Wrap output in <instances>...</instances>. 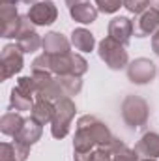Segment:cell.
<instances>
[{
	"label": "cell",
	"mask_w": 159,
	"mask_h": 161,
	"mask_svg": "<svg viewBox=\"0 0 159 161\" xmlns=\"http://www.w3.org/2000/svg\"><path fill=\"white\" fill-rule=\"evenodd\" d=\"M84 2H90V0H66V4H68L69 8H73V6H77V4H84Z\"/></svg>",
	"instance_id": "33"
},
{
	"label": "cell",
	"mask_w": 159,
	"mask_h": 161,
	"mask_svg": "<svg viewBox=\"0 0 159 161\" xmlns=\"http://www.w3.org/2000/svg\"><path fill=\"white\" fill-rule=\"evenodd\" d=\"M140 161H157V159H156V158H142Z\"/></svg>",
	"instance_id": "35"
},
{
	"label": "cell",
	"mask_w": 159,
	"mask_h": 161,
	"mask_svg": "<svg viewBox=\"0 0 159 161\" xmlns=\"http://www.w3.org/2000/svg\"><path fill=\"white\" fill-rule=\"evenodd\" d=\"M150 6L156 8V9H159V0H150Z\"/></svg>",
	"instance_id": "34"
},
{
	"label": "cell",
	"mask_w": 159,
	"mask_h": 161,
	"mask_svg": "<svg viewBox=\"0 0 159 161\" xmlns=\"http://www.w3.org/2000/svg\"><path fill=\"white\" fill-rule=\"evenodd\" d=\"M96 6L101 13H116L123 6V0H96Z\"/></svg>",
	"instance_id": "25"
},
{
	"label": "cell",
	"mask_w": 159,
	"mask_h": 161,
	"mask_svg": "<svg viewBox=\"0 0 159 161\" xmlns=\"http://www.w3.org/2000/svg\"><path fill=\"white\" fill-rule=\"evenodd\" d=\"M133 32H135V26L129 17H114L109 23V38L116 40L122 45H127L131 41Z\"/></svg>",
	"instance_id": "9"
},
{
	"label": "cell",
	"mask_w": 159,
	"mask_h": 161,
	"mask_svg": "<svg viewBox=\"0 0 159 161\" xmlns=\"http://www.w3.org/2000/svg\"><path fill=\"white\" fill-rule=\"evenodd\" d=\"M54 113H56V105L52 101H47V99H36L34 107H32V116L34 120L45 125V124H52L54 118Z\"/></svg>",
	"instance_id": "14"
},
{
	"label": "cell",
	"mask_w": 159,
	"mask_h": 161,
	"mask_svg": "<svg viewBox=\"0 0 159 161\" xmlns=\"http://www.w3.org/2000/svg\"><path fill=\"white\" fill-rule=\"evenodd\" d=\"M71 45L80 53H90L96 47V38L86 28H75L71 32Z\"/></svg>",
	"instance_id": "16"
},
{
	"label": "cell",
	"mask_w": 159,
	"mask_h": 161,
	"mask_svg": "<svg viewBox=\"0 0 159 161\" xmlns=\"http://www.w3.org/2000/svg\"><path fill=\"white\" fill-rule=\"evenodd\" d=\"M54 105H56V113H54V118H52V124H51V133H52L54 139H64L69 133V127H71V122L75 118L77 107H75V101L71 97H64V99L56 101Z\"/></svg>",
	"instance_id": "2"
},
{
	"label": "cell",
	"mask_w": 159,
	"mask_h": 161,
	"mask_svg": "<svg viewBox=\"0 0 159 161\" xmlns=\"http://www.w3.org/2000/svg\"><path fill=\"white\" fill-rule=\"evenodd\" d=\"M23 54L25 53L19 49V45H13V43L4 45L2 54H0V79L8 80L9 77H13L15 73H19L23 69V66H25Z\"/></svg>",
	"instance_id": "4"
},
{
	"label": "cell",
	"mask_w": 159,
	"mask_h": 161,
	"mask_svg": "<svg viewBox=\"0 0 159 161\" xmlns=\"http://www.w3.org/2000/svg\"><path fill=\"white\" fill-rule=\"evenodd\" d=\"M90 161H112V154H111L107 148H103V146H97V148L92 152Z\"/></svg>",
	"instance_id": "30"
},
{
	"label": "cell",
	"mask_w": 159,
	"mask_h": 161,
	"mask_svg": "<svg viewBox=\"0 0 159 161\" xmlns=\"http://www.w3.org/2000/svg\"><path fill=\"white\" fill-rule=\"evenodd\" d=\"M36 97L38 99H47V101H52V103H56V101H60V99H64V97H68L66 96V92L62 90V86H60V82H58V77H52V79L49 80V84L36 94Z\"/></svg>",
	"instance_id": "20"
},
{
	"label": "cell",
	"mask_w": 159,
	"mask_h": 161,
	"mask_svg": "<svg viewBox=\"0 0 159 161\" xmlns=\"http://www.w3.org/2000/svg\"><path fill=\"white\" fill-rule=\"evenodd\" d=\"M23 124H25V118L19 113H6L0 118V131L8 137H15L17 131L23 127Z\"/></svg>",
	"instance_id": "19"
},
{
	"label": "cell",
	"mask_w": 159,
	"mask_h": 161,
	"mask_svg": "<svg viewBox=\"0 0 159 161\" xmlns=\"http://www.w3.org/2000/svg\"><path fill=\"white\" fill-rule=\"evenodd\" d=\"M49 62H51V73H54L56 77L71 75V53L49 54Z\"/></svg>",
	"instance_id": "18"
},
{
	"label": "cell",
	"mask_w": 159,
	"mask_h": 161,
	"mask_svg": "<svg viewBox=\"0 0 159 161\" xmlns=\"http://www.w3.org/2000/svg\"><path fill=\"white\" fill-rule=\"evenodd\" d=\"M123 8L129 13L140 15V13H144L150 8V0H123Z\"/></svg>",
	"instance_id": "24"
},
{
	"label": "cell",
	"mask_w": 159,
	"mask_h": 161,
	"mask_svg": "<svg viewBox=\"0 0 159 161\" xmlns=\"http://www.w3.org/2000/svg\"><path fill=\"white\" fill-rule=\"evenodd\" d=\"M34 26H36V25L32 23V19L28 17V13H26V15H21V25H19V30H17L15 40L23 38V36H26V34H30V32H36Z\"/></svg>",
	"instance_id": "28"
},
{
	"label": "cell",
	"mask_w": 159,
	"mask_h": 161,
	"mask_svg": "<svg viewBox=\"0 0 159 161\" xmlns=\"http://www.w3.org/2000/svg\"><path fill=\"white\" fill-rule=\"evenodd\" d=\"M41 133H43V125L38 124L34 118H26L25 124H23V127L13 137V141L21 142V144H26V146H32V144H36L41 139Z\"/></svg>",
	"instance_id": "10"
},
{
	"label": "cell",
	"mask_w": 159,
	"mask_h": 161,
	"mask_svg": "<svg viewBox=\"0 0 159 161\" xmlns=\"http://www.w3.org/2000/svg\"><path fill=\"white\" fill-rule=\"evenodd\" d=\"M17 88L23 90L25 94L36 97V82H34V77H32V75H30V77H19V80H17Z\"/></svg>",
	"instance_id": "29"
},
{
	"label": "cell",
	"mask_w": 159,
	"mask_h": 161,
	"mask_svg": "<svg viewBox=\"0 0 159 161\" xmlns=\"http://www.w3.org/2000/svg\"><path fill=\"white\" fill-rule=\"evenodd\" d=\"M30 156V146L21 142H2L0 161H26Z\"/></svg>",
	"instance_id": "13"
},
{
	"label": "cell",
	"mask_w": 159,
	"mask_h": 161,
	"mask_svg": "<svg viewBox=\"0 0 159 161\" xmlns=\"http://www.w3.org/2000/svg\"><path fill=\"white\" fill-rule=\"evenodd\" d=\"M28 17L32 19V23L36 26H49L58 19V9L51 0H41V2H36L30 6Z\"/></svg>",
	"instance_id": "6"
},
{
	"label": "cell",
	"mask_w": 159,
	"mask_h": 161,
	"mask_svg": "<svg viewBox=\"0 0 159 161\" xmlns=\"http://www.w3.org/2000/svg\"><path fill=\"white\" fill-rule=\"evenodd\" d=\"M58 82H60V86H62V90L66 92L68 97L77 96L80 90H82V79L80 77H75V75H60L58 77Z\"/></svg>",
	"instance_id": "22"
},
{
	"label": "cell",
	"mask_w": 159,
	"mask_h": 161,
	"mask_svg": "<svg viewBox=\"0 0 159 161\" xmlns=\"http://www.w3.org/2000/svg\"><path fill=\"white\" fill-rule=\"evenodd\" d=\"M97 8L92 6L90 2H84V4H77L73 8H69V15L75 23L80 25H92L96 19H97Z\"/></svg>",
	"instance_id": "15"
},
{
	"label": "cell",
	"mask_w": 159,
	"mask_h": 161,
	"mask_svg": "<svg viewBox=\"0 0 159 161\" xmlns=\"http://www.w3.org/2000/svg\"><path fill=\"white\" fill-rule=\"evenodd\" d=\"M17 45H19V49H21L25 54H30V53H36L41 45H43V38H40L38 32H30V34L19 38V40H17Z\"/></svg>",
	"instance_id": "21"
},
{
	"label": "cell",
	"mask_w": 159,
	"mask_h": 161,
	"mask_svg": "<svg viewBox=\"0 0 159 161\" xmlns=\"http://www.w3.org/2000/svg\"><path fill=\"white\" fill-rule=\"evenodd\" d=\"M86 71H88V62H86V58H82L80 54L71 53V75L82 77Z\"/></svg>",
	"instance_id": "23"
},
{
	"label": "cell",
	"mask_w": 159,
	"mask_h": 161,
	"mask_svg": "<svg viewBox=\"0 0 159 161\" xmlns=\"http://www.w3.org/2000/svg\"><path fill=\"white\" fill-rule=\"evenodd\" d=\"M0 15H2V38H6V40L15 38L19 25H21V15L17 11V6L2 2L0 4Z\"/></svg>",
	"instance_id": "8"
},
{
	"label": "cell",
	"mask_w": 159,
	"mask_h": 161,
	"mask_svg": "<svg viewBox=\"0 0 159 161\" xmlns=\"http://www.w3.org/2000/svg\"><path fill=\"white\" fill-rule=\"evenodd\" d=\"M157 68L150 58H137L127 66V79L133 84H148L156 79Z\"/></svg>",
	"instance_id": "5"
},
{
	"label": "cell",
	"mask_w": 159,
	"mask_h": 161,
	"mask_svg": "<svg viewBox=\"0 0 159 161\" xmlns=\"http://www.w3.org/2000/svg\"><path fill=\"white\" fill-rule=\"evenodd\" d=\"M150 107L139 96H127L122 103V118L129 127H140L148 122Z\"/></svg>",
	"instance_id": "3"
},
{
	"label": "cell",
	"mask_w": 159,
	"mask_h": 161,
	"mask_svg": "<svg viewBox=\"0 0 159 161\" xmlns=\"http://www.w3.org/2000/svg\"><path fill=\"white\" fill-rule=\"evenodd\" d=\"M135 36L137 38H146V36H154L156 32L159 30V9L156 8H148L144 13H140L135 23Z\"/></svg>",
	"instance_id": "7"
},
{
	"label": "cell",
	"mask_w": 159,
	"mask_h": 161,
	"mask_svg": "<svg viewBox=\"0 0 159 161\" xmlns=\"http://www.w3.org/2000/svg\"><path fill=\"white\" fill-rule=\"evenodd\" d=\"M140 156L135 152V148H127V146H122L120 150H116L112 154V161H140Z\"/></svg>",
	"instance_id": "26"
},
{
	"label": "cell",
	"mask_w": 159,
	"mask_h": 161,
	"mask_svg": "<svg viewBox=\"0 0 159 161\" xmlns=\"http://www.w3.org/2000/svg\"><path fill=\"white\" fill-rule=\"evenodd\" d=\"M152 51H154V53L159 56V30L154 34V36H152Z\"/></svg>",
	"instance_id": "31"
},
{
	"label": "cell",
	"mask_w": 159,
	"mask_h": 161,
	"mask_svg": "<svg viewBox=\"0 0 159 161\" xmlns=\"http://www.w3.org/2000/svg\"><path fill=\"white\" fill-rule=\"evenodd\" d=\"M41 71H49L51 73V62H49V54L47 53L40 54L32 62V73H41Z\"/></svg>",
	"instance_id": "27"
},
{
	"label": "cell",
	"mask_w": 159,
	"mask_h": 161,
	"mask_svg": "<svg viewBox=\"0 0 159 161\" xmlns=\"http://www.w3.org/2000/svg\"><path fill=\"white\" fill-rule=\"evenodd\" d=\"M2 2H8V4H15V6H17L19 2H23V4H30V6H32V4H36V0H2Z\"/></svg>",
	"instance_id": "32"
},
{
	"label": "cell",
	"mask_w": 159,
	"mask_h": 161,
	"mask_svg": "<svg viewBox=\"0 0 159 161\" xmlns=\"http://www.w3.org/2000/svg\"><path fill=\"white\" fill-rule=\"evenodd\" d=\"M43 53L47 54H66L69 51V40L60 32H47L43 36Z\"/></svg>",
	"instance_id": "11"
},
{
	"label": "cell",
	"mask_w": 159,
	"mask_h": 161,
	"mask_svg": "<svg viewBox=\"0 0 159 161\" xmlns=\"http://www.w3.org/2000/svg\"><path fill=\"white\" fill-rule=\"evenodd\" d=\"M97 54L105 62V66L111 68V69H114V71H120V69H123V68L129 66V54L125 51V45L118 43L116 40H112L109 36L99 41Z\"/></svg>",
	"instance_id": "1"
},
{
	"label": "cell",
	"mask_w": 159,
	"mask_h": 161,
	"mask_svg": "<svg viewBox=\"0 0 159 161\" xmlns=\"http://www.w3.org/2000/svg\"><path fill=\"white\" fill-rule=\"evenodd\" d=\"M34 96H28V94H25L23 90H19L17 86L11 90V96H9V109L11 111H19V113H23V111H32V107H34Z\"/></svg>",
	"instance_id": "17"
},
{
	"label": "cell",
	"mask_w": 159,
	"mask_h": 161,
	"mask_svg": "<svg viewBox=\"0 0 159 161\" xmlns=\"http://www.w3.org/2000/svg\"><path fill=\"white\" fill-rule=\"evenodd\" d=\"M135 152L140 158H159V133L148 131L135 144Z\"/></svg>",
	"instance_id": "12"
}]
</instances>
